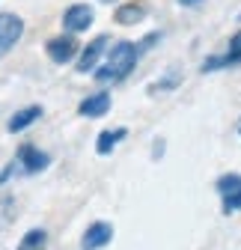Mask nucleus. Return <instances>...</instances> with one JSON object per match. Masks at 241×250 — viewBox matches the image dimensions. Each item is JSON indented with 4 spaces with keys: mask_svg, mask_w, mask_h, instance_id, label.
Returning a JSON list of instances; mask_svg holds the SVG:
<instances>
[{
    "mask_svg": "<svg viewBox=\"0 0 241 250\" xmlns=\"http://www.w3.org/2000/svg\"><path fill=\"white\" fill-rule=\"evenodd\" d=\"M238 188H241V176H238V173H226V176L218 179V191H221L223 197H229L232 191H238Z\"/></svg>",
    "mask_w": 241,
    "mask_h": 250,
    "instance_id": "obj_13",
    "label": "nucleus"
},
{
    "mask_svg": "<svg viewBox=\"0 0 241 250\" xmlns=\"http://www.w3.org/2000/svg\"><path fill=\"white\" fill-rule=\"evenodd\" d=\"M45 51H48V57L57 62V66H66V62H72V60L78 57L80 45L75 42V36H72V33H66V36H54V39H48Z\"/></svg>",
    "mask_w": 241,
    "mask_h": 250,
    "instance_id": "obj_2",
    "label": "nucleus"
},
{
    "mask_svg": "<svg viewBox=\"0 0 241 250\" xmlns=\"http://www.w3.org/2000/svg\"><path fill=\"white\" fill-rule=\"evenodd\" d=\"M42 104H30V107H21V110H15L12 113V119L6 122V131L9 134H21L24 128H30V125H33L36 119H42Z\"/></svg>",
    "mask_w": 241,
    "mask_h": 250,
    "instance_id": "obj_9",
    "label": "nucleus"
},
{
    "mask_svg": "<svg viewBox=\"0 0 241 250\" xmlns=\"http://www.w3.org/2000/svg\"><path fill=\"white\" fill-rule=\"evenodd\" d=\"M107 45H110V36H96L93 42H86V48L78 51V72H80V75L93 72L96 62H99V57L107 51Z\"/></svg>",
    "mask_w": 241,
    "mask_h": 250,
    "instance_id": "obj_5",
    "label": "nucleus"
},
{
    "mask_svg": "<svg viewBox=\"0 0 241 250\" xmlns=\"http://www.w3.org/2000/svg\"><path fill=\"white\" fill-rule=\"evenodd\" d=\"M137 60H140V54H137V45L134 42H116L110 48V54H107V62L96 72V81H101V83L122 81L128 72H134Z\"/></svg>",
    "mask_w": 241,
    "mask_h": 250,
    "instance_id": "obj_1",
    "label": "nucleus"
},
{
    "mask_svg": "<svg viewBox=\"0 0 241 250\" xmlns=\"http://www.w3.org/2000/svg\"><path fill=\"white\" fill-rule=\"evenodd\" d=\"M45 247V229H30L21 241V250H42Z\"/></svg>",
    "mask_w": 241,
    "mask_h": 250,
    "instance_id": "obj_14",
    "label": "nucleus"
},
{
    "mask_svg": "<svg viewBox=\"0 0 241 250\" xmlns=\"http://www.w3.org/2000/svg\"><path fill=\"white\" fill-rule=\"evenodd\" d=\"M12 167H15V164H9V167H6V170H3V173H0V185H3V182H6V179H9V176H12Z\"/></svg>",
    "mask_w": 241,
    "mask_h": 250,
    "instance_id": "obj_17",
    "label": "nucleus"
},
{
    "mask_svg": "<svg viewBox=\"0 0 241 250\" xmlns=\"http://www.w3.org/2000/svg\"><path fill=\"white\" fill-rule=\"evenodd\" d=\"M24 36V21L15 12H0V54L15 48V42Z\"/></svg>",
    "mask_w": 241,
    "mask_h": 250,
    "instance_id": "obj_3",
    "label": "nucleus"
},
{
    "mask_svg": "<svg viewBox=\"0 0 241 250\" xmlns=\"http://www.w3.org/2000/svg\"><path fill=\"white\" fill-rule=\"evenodd\" d=\"M223 208H226V214L235 211V208H241V188H238V191H232L229 197H223Z\"/></svg>",
    "mask_w": 241,
    "mask_h": 250,
    "instance_id": "obj_16",
    "label": "nucleus"
},
{
    "mask_svg": "<svg viewBox=\"0 0 241 250\" xmlns=\"http://www.w3.org/2000/svg\"><path fill=\"white\" fill-rule=\"evenodd\" d=\"M179 81H182V78H179V72H170L164 81H158V83H152V92H164V89H170V86H176Z\"/></svg>",
    "mask_w": 241,
    "mask_h": 250,
    "instance_id": "obj_15",
    "label": "nucleus"
},
{
    "mask_svg": "<svg viewBox=\"0 0 241 250\" xmlns=\"http://www.w3.org/2000/svg\"><path fill=\"white\" fill-rule=\"evenodd\" d=\"M125 134H128L125 128H113V131H101V134H99V140H96V152H99V155H110V152H113V146H116L119 140H122Z\"/></svg>",
    "mask_w": 241,
    "mask_h": 250,
    "instance_id": "obj_12",
    "label": "nucleus"
},
{
    "mask_svg": "<svg viewBox=\"0 0 241 250\" xmlns=\"http://www.w3.org/2000/svg\"><path fill=\"white\" fill-rule=\"evenodd\" d=\"M101 3H110V0H101Z\"/></svg>",
    "mask_w": 241,
    "mask_h": 250,
    "instance_id": "obj_20",
    "label": "nucleus"
},
{
    "mask_svg": "<svg viewBox=\"0 0 241 250\" xmlns=\"http://www.w3.org/2000/svg\"><path fill=\"white\" fill-rule=\"evenodd\" d=\"M110 110V96L107 92H96V96H86L80 104H78V113L86 116V119H96V116H104Z\"/></svg>",
    "mask_w": 241,
    "mask_h": 250,
    "instance_id": "obj_10",
    "label": "nucleus"
},
{
    "mask_svg": "<svg viewBox=\"0 0 241 250\" xmlns=\"http://www.w3.org/2000/svg\"><path fill=\"white\" fill-rule=\"evenodd\" d=\"M110 238H113V227L107 221H99V224H93V227L83 232L80 250H101V247L110 244Z\"/></svg>",
    "mask_w": 241,
    "mask_h": 250,
    "instance_id": "obj_8",
    "label": "nucleus"
},
{
    "mask_svg": "<svg viewBox=\"0 0 241 250\" xmlns=\"http://www.w3.org/2000/svg\"><path fill=\"white\" fill-rule=\"evenodd\" d=\"M18 161H21L24 173H42V170L51 164V155L42 152V149H36V146H30V143H24V146L18 149Z\"/></svg>",
    "mask_w": 241,
    "mask_h": 250,
    "instance_id": "obj_7",
    "label": "nucleus"
},
{
    "mask_svg": "<svg viewBox=\"0 0 241 250\" xmlns=\"http://www.w3.org/2000/svg\"><path fill=\"white\" fill-rule=\"evenodd\" d=\"M96 21V12L93 6H86V3H75L63 12V27L69 30V33H83V30H89Z\"/></svg>",
    "mask_w": 241,
    "mask_h": 250,
    "instance_id": "obj_4",
    "label": "nucleus"
},
{
    "mask_svg": "<svg viewBox=\"0 0 241 250\" xmlns=\"http://www.w3.org/2000/svg\"><path fill=\"white\" fill-rule=\"evenodd\" d=\"M238 134H241V119H238Z\"/></svg>",
    "mask_w": 241,
    "mask_h": 250,
    "instance_id": "obj_19",
    "label": "nucleus"
},
{
    "mask_svg": "<svg viewBox=\"0 0 241 250\" xmlns=\"http://www.w3.org/2000/svg\"><path fill=\"white\" fill-rule=\"evenodd\" d=\"M146 18V6L143 3H125V6H119L113 21L116 24H122V27H131V24H140Z\"/></svg>",
    "mask_w": 241,
    "mask_h": 250,
    "instance_id": "obj_11",
    "label": "nucleus"
},
{
    "mask_svg": "<svg viewBox=\"0 0 241 250\" xmlns=\"http://www.w3.org/2000/svg\"><path fill=\"white\" fill-rule=\"evenodd\" d=\"M241 62V33H235L229 39V51L221 57H208L202 62V72H215V69H226V66H238Z\"/></svg>",
    "mask_w": 241,
    "mask_h": 250,
    "instance_id": "obj_6",
    "label": "nucleus"
},
{
    "mask_svg": "<svg viewBox=\"0 0 241 250\" xmlns=\"http://www.w3.org/2000/svg\"><path fill=\"white\" fill-rule=\"evenodd\" d=\"M182 6H197V3H202V0H179Z\"/></svg>",
    "mask_w": 241,
    "mask_h": 250,
    "instance_id": "obj_18",
    "label": "nucleus"
}]
</instances>
